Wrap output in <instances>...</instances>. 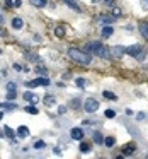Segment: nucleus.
Here are the masks:
<instances>
[{
    "label": "nucleus",
    "mask_w": 148,
    "mask_h": 159,
    "mask_svg": "<svg viewBox=\"0 0 148 159\" xmlns=\"http://www.w3.org/2000/svg\"><path fill=\"white\" fill-rule=\"evenodd\" d=\"M141 51H143V48L140 46V45H131V46L126 48V53L128 55H131V57H138Z\"/></svg>",
    "instance_id": "6"
},
{
    "label": "nucleus",
    "mask_w": 148,
    "mask_h": 159,
    "mask_svg": "<svg viewBox=\"0 0 148 159\" xmlns=\"http://www.w3.org/2000/svg\"><path fill=\"white\" fill-rule=\"evenodd\" d=\"M145 117H147V115H145V113H138V120H143V118H145Z\"/></svg>",
    "instance_id": "37"
},
{
    "label": "nucleus",
    "mask_w": 148,
    "mask_h": 159,
    "mask_svg": "<svg viewBox=\"0 0 148 159\" xmlns=\"http://www.w3.org/2000/svg\"><path fill=\"white\" fill-rule=\"evenodd\" d=\"M14 69H16V70H19V72H21V70H22V67H21V65H19V64H14Z\"/></svg>",
    "instance_id": "40"
},
{
    "label": "nucleus",
    "mask_w": 148,
    "mask_h": 159,
    "mask_svg": "<svg viewBox=\"0 0 148 159\" xmlns=\"http://www.w3.org/2000/svg\"><path fill=\"white\" fill-rule=\"evenodd\" d=\"M36 72H37V74H41V75H46L48 69H46V67H43V65H37V67H36Z\"/></svg>",
    "instance_id": "27"
},
{
    "label": "nucleus",
    "mask_w": 148,
    "mask_h": 159,
    "mask_svg": "<svg viewBox=\"0 0 148 159\" xmlns=\"http://www.w3.org/2000/svg\"><path fill=\"white\" fill-rule=\"evenodd\" d=\"M44 145H46V144L43 142V140H37V142L34 144V147H36V149H43V147H44Z\"/></svg>",
    "instance_id": "31"
},
{
    "label": "nucleus",
    "mask_w": 148,
    "mask_h": 159,
    "mask_svg": "<svg viewBox=\"0 0 148 159\" xmlns=\"http://www.w3.org/2000/svg\"><path fill=\"white\" fill-rule=\"evenodd\" d=\"M75 84L78 86L80 89H84L85 86H87V80H85V79H80V77H78V79H75Z\"/></svg>",
    "instance_id": "23"
},
{
    "label": "nucleus",
    "mask_w": 148,
    "mask_h": 159,
    "mask_svg": "<svg viewBox=\"0 0 148 159\" xmlns=\"http://www.w3.org/2000/svg\"><path fill=\"white\" fill-rule=\"evenodd\" d=\"M141 7L147 11V9H148V0H141Z\"/></svg>",
    "instance_id": "35"
},
{
    "label": "nucleus",
    "mask_w": 148,
    "mask_h": 159,
    "mask_svg": "<svg viewBox=\"0 0 148 159\" xmlns=\"http://www.w3.org/2000/svg\"><path fill=\"white\" fill-rule=\"evenodd\" d=\"M63 2H65V4H67L68 7H72L73 11H80V7L77 5V4H75V0H63Z\"/></svg>",
    "instance_id": "19"
},
{
    "label": "nucleus",
    "mask_w": 148,
    "mask_h": 159,
    "mask_svg": "<svg viewBox=\"0 0 148 159\" xmlns=\"http://www.w3.org/2000/svg\"><path fill=\"white\" fill-rule=\"evenodd\" d=\"M114 21H116V17H114V16H101L99 19H97V22H99V24H106V26L112 24Z\"/></svg>",
    "instance_id": "8"
},
{
    "label": "nucleus",
    "mask_w": 148,
    "mask_h": 159,
    "mask_svg": "<svg viewBox=\"0 0 148 159\" xmlns=\"http://www.w3.org/2000/svg\"><path fill=\"white\" fill-rule=\"evenodd\" d=\"M24 99H26V101H29L31 104H36V103H37V96H34L32 92L26 91V92H24Z\"/></svg>",
    "instance_id": "10"
},
{
    "label": "nucleus",
    "mask_w": 148,
    "mask_h": 159,
    "mask_svg": "<svg viewBox=\"0 0 148 159\" xmlns=\"http://www.w3.org/2000/svg\"><path fill=\"white\" fill-rule=\"evenodd\" d=\"M140 33L145 39H148V22H140Z\"/></svg>",
    "instance_id": "11"
},
{
    "label": "nucleus",
    "mask_w": 148,
    "mask_h": 159,
    "mask_svg": "<svg viewBox=\"0 0 148 159\" xmlns=\"http://www.w3.org/2000/svg\"><path fill=\"white\" fill-rule=\"evenodd\" d=\"M55 34H56L58 38H63L65 36V27L63 26H58L56 29H55Z\"/></svg>",
    "instance_id": "22"
},
{
    "label": "nucleus",
    "mask_w": 148,
    "mask_h": 159,
    "mask_svg": "<svg viewBox=\"0 0 148 159\" xmlns=\"http://www.w3.org/2000/svg\"><path fill=\"white\" fill-rule=\"evenodd\" d=\"M104 144H106L107 147H112V145L116 144V139H114V137H106V140H104Z\"/></svg>",
    "instance_id": "24"
},
{
    "label": "nucleus",
    "mask_w": 148,
    "mask_h": 159,
    "mask_svg": "<svg viewBox=\"0 0 148 159\" xmlns=\"http://www.w3.org/2000/svg\"><path fill=\"white\" fill-rule=\"evenodd\" d=\"M84 108H85V111L87 113H95L97 110H99V101L94 99V98H89V99L85 101Z\"/></svg>",
    "instance_id": "4"
},
{
    "label": "nucleus",
    "mask_w": 148,
    "mask_h": 159,
    "mask_svg": "<svg viewBox=\"0 0 148 159\" xmlns=\"http://www.w3.org/2000/svg\"><path fill=\"white\" fill-rule=\"evenodd\" d=\"M112 16H114V17L121 16V9H117V7H114V9H112Z\"/></svg>",
    "instance_id": "32"
},
{
    "label": "nucleus",
    "mask_w": 148,
    "mask_h": 159,
    "mask_svg": "<svg viewBox=\"0 0 148 159\" xmlns=\"http://www.w3.org/2000/svg\"><path fill=\"white\" fill-rule=\"evenodd\" d=\"M2 135H4V132H2V130H0V137H2Z\"/></svg>",
    "instance_id": "44"
},
{
    "label": "nucleus",
    "mask_w": 148,
    "mask_h": 159,
    "mask_svg": "<svg viewBox=\"0 0 148 159\" xmlns=\"http://www.w3.org/2000/svg\"><path fill=\"white\" fill-rule=\"evenodd\" d=\"M0 36H2V38H4V36H7V33L4 31V29H2V27H0Z\"/></svg>",
    "instance_id": "41"
},
{
    "label": "nucleus",
    "mask_w": 148,
    "mask_h": 159,
    "mask_svg": "<svg viewBox=\"0 0 148 159\" xmlns=\"http://www.w3.org/2000/svg\"><path fill=\"white\" fill-rule=\"evenodd\" d=\"M14 98H16V92H7V99L9 101H12Z\"/></svg>",
    "instance_id": "34"
},
{
    "label": "nucleus",
    "mask_w": 148,
    "mask_h": 159,
    "mask_svg": "<svg viewBox=\"0 0 148 159\" xmlns=\"http://www.w3.org/2000/svg\"><path fill=\"white\" fill-rule=\"evenodd\" d=\"M0 53H2V48H0Z\"/></svg>",
    "instance_id": "46"
},
{
    "label": "nucleus",
    "mask_w": 148,
    "mask_h": 159,
    "mask_svg": "<svg viewBox=\"0 0 148 159\" xmlns=\"http://www.w3.org/2000/svg\"><path fill=\"white\" fill-rule=\"evenodd\" d=\"M22 5V0H14V7H21Z\"/></svg>",
    "instance_id": "36"
},
{
    "label": "nucleus",
    "mask_w": 148,
    "mask_h": 159,
    "mask_svg": "<svg viewBox=\"0 0 148 159\" xmlns=\"http://www.w3.org/2000/svg\"><path fill=\"white\" fill-rule=\"evenodd\" d=\"M4 132H5V135L9 139H14V137H16V132H14L10 127H5V128H4Z\"/></svg>",
    "instance_id": "21"
},
{
    "label": "nucleus",
    "mask_w": 148,
    "mask_h": 159,
    "mask_svg": "<svg viewBox=\"0 0 148 159\" xmlns=\"http://www.w3.org/2000/svg\"><path fill=\"white\" fill-rule=\"evenodd\" d=\"M5 21V17H4V12L0 11V24H2V22Z\"/></svg>",
    "instance_id": "39"
},
{
    "label": "nucleus",
    "mask_w": 148,
    "mask_h": 159,
    "mask_svg": "<svg viewBox=\"0 0 148 159\" xmlns=\"http://www.w3.org/2000/svg\"><path fill=\"white\" fill-rule=\"evenodd\" d=\"M68 57L73 60V62L80 64V65H89L90 62H92V57H90L89 53L82 51V50H78V48H70L68 50Z\"/></svg>",
    "instance_id": "1"
},
{
    "label": "nucleus",
    "mask_w": 148,
    "mask_h": 159,
    "mask_svg": "<svg viewBox=\"0 0 148 159\" xmlns=\"http://www.w3.org/2000/svg\"><path fill=\"white\" fill-rule=\"evenodd\" d=\"M51 82H49V79H46V77H37V79H34V80H29V82H26V86L27 87H39V86H49Z\"/></svg>",
    "instance_id": "3"
},
{
    "label": "nucleus",
    "mask_w": 148,
    "mask_h": 159,
    "mask_svg": "<svg viewBox=\"0 0 148 159\" xmlns=\"http://www.w3.org/2000/svg\"><path fill=\"white\" fill-rule=\"evenodd\" d=\"M16 89H17L16 82H9V84H7V91H9V92H16Z\"/></svg>",
    "instance_id": "26"
},
{
    "label": "nucleus",
    "mask_w": 148,
    "mask_h": 159,
    "mask_svg": "<svg viewBox=\"0 0 148 159\" xmlns=\"http://www.w3.org/2000/svg\"><path fill=\"white\" fill-rule=\"evenodd\" d=\"M17 133H19V137H27L29 135V128L27 127H19V130H17Z\"/></svg>",
    "instance_id": "15"
},
{
    "label": "nucleus",
    "mask_w": 148,
    "mask_h": 159,
    "mask_svg": "<svg viewBox=\"0 0 148 159\" xmlns=\"http://www.w3.org/2000/svg\"><path fill=\"white\" fill-rule=\"evenodd\" d=\"M135 151H136V145H135V144H128V145H124V147H123L124 156H133V154H135Z\"/></svg>",
    "instance_id": "9"
},
{
    "label": "nucleus",
    "mask_w": 148,
    "mask_h": 159,
    "mask_svg": "<svg viewBox=\"0 0 148 159\" xmlns=\"http://www.w3.org/2000/svg\"><path fill=\"white\" fill-rule=\"evenodd\" d=\"M22 26H24V22H22L21 17H14V19H12V27H14V29H21Z\"/></svg>",
    "instance_id": "13"
},
{
    "label": "nucleus",
    "mask_w": 148,
    "mask_h": 159,
    "mask_svg": "<svg viewBox=\"0 0 148 159\" xmlns=\"http://www.w3.org/2000/svg\"><path fill=\"white\" fill-rule=\"evenodd\" d=\"M2 118H4V113H2V111H0V120H2Z\"/></svg>",
    "instance_id": "43"
},
{
    "label": "nucleus",
    "mask_w": 148,
    "mask_h": 159,
    "mask_svg": "<svg viewBox=\"0 0 148 159\" xmlns=\"http://www.w3.org/2000/svg\"><path fill=\"white\" fill-rule=\"evenodd\" d=\"M58 111H60V113H61V115H63V113H65V111H67V110H65V106H60V110H58Z\"/></svg>",
    "instance_id": "42"
},
{
    "label": "nucleus",
    "mask_w": 148,
    "mask_h": 159,
    "mask_svg": "<svg viewBox=\"0 0 148 159\" xmlns=\"http://www.w3.org/2000/svg\"><path fill=\"white\" fill-rule=\"evenodd\" d=\"M34 7H44L46 5V0H29Z\"/></svg>",
    "instance_id": "20"
},
{
    "label": "nucleus",
    "mask_w": 148,
    "mask_h": 159,
    "mask_svg": "<svg viewBox=\"0 0 148 159\" xmlns=\"http://www.w3.org/2000/svg\"><path fill=\"white\" fill-rule=\"evenodd\" d=\"M0 110H17V104L16 103H0Z\"/></svg>",
    "instance_id": "12"
},
{
    "label": "nucleus",
    "mask_w": 148,
    "mask_h": 159,
    "mask_svg": "<svg viewBox=\"0 0 148 159\" xmlns=\"http://www.w3.org/2000/svg\"><path fill=\"white\" fill-rule=\"evenodd\" d=\"M43 101H44V104H46V106H51V104H55V98H53L51 94H46Z\"/></svg>",
    "instance_id": "17"
},
{
    "label": "nucleus",
    "mask_w": 148,
    "mask_h": 159,
    "mask_svg": "<svg viewBox=\"0 0 148 159\" xmlns=\"http://www.w3.org/2000/svg\"><path fill=\"white\" fill-rule=\"evenodd\" d=\"M87 51L89 53H94V55H99V57H102V58H107L109 55H111V50H107L102 43L99 41H90L87 43Z\"/></svg>",
    "instance_id": "2"
},
{
    "label": "nucleus",
    "mask_w": 148,
    "mask_h": 159,
    "mask_svg": "<svg viewBox=\"0 0 148 159\" xmlns=\"http://www.w3.org/2000/svg\"><path fill=\"white\" fill-rule=\"evenodd\" d=\"M104 98L109 101H116L117 99V96L114 94V92H111V91H104Z\"/></svg>",
    "instance_id": "16"
},
{
    "label": "nucleus",
    "mask_w": 148,
    "mask_h": 159,
    "mask_svg": "<svg viewBox=\"0 0 148 159\" xmlns=\"http://www.w3.org/2000/svg\"><path fill=\"white\" fill-rule=\"evenodd\" d=\"M27 60H31V62H39V58H37V55H34V53H26Z\"/></svg>",
    "instance_id": "29"
},
{
    "label": "nucleus",
    "mask_w": 148,
    "mask_h": 159,
    "mask_svg": "<svg viewBox=\"0 0 148 159\" xmlns=\"http://www.w3.org/2000/svg\"><path fill=\"white\" fill-rule=\"evenodd\" d=\"M104 115H106V118H114L116 117V111H114V110H106Z\"/></svg>",
    "instance_id": "30"
},
{
    "label": "nucleus",
    "mask_w": 148,
    "mask_h": 159,
    "mask_svg": "<svg viewBox=\"0 0 148 159\" xmlns=\"http://www.w3.org/2000/svg\"><path fill=\"white\" fill-rule=\"evenodd\" d=\"M5 5L7 7H12V5H14V2H12V0H5Z\"/></svg>",
    "instance_id": "38"
},
{
    "label": "nucleus",
    "mask_w": 148,
    "mask_h": 159,
    "mask_svg": "<svg viewBox=\"0 0 148 159\" xmlns=\"http://www.w3.org/2000/svg\"><path fill=\"white\" fill-rule=\"evenodd\" d=\"M26 111L29 113V115H37V113H39V111L36 110V108H34V104H31V106H26Z\"/></svg>",
    "instance_id": "25"
},
{
    "label": "nucleus",
    "mask_w": 148,
    "mask_h": 159,
    "mask_svg": "<svg viewBox=\"0 0 148 159\" xmlns=\"http://www.w3.org/2000/svg\"><path fill=\"white\" fill-rule=\"evenodd\" d=\"M70 135H72V139H73V140H80V139H84V130H82V128H78V127H75V128H72Z\"/></svg>",
    "instance_id": "7"
},
{
    "label": "nucleus",
    "mask_w": 148,
    "mask_h": 159,
    "mask_svg": "<svg viewBox=\"0 0 148 159\" xmlns=\"http://www.w3.org/2000/svg\"><path fill=\"white\" fill-rule=\"evenodd\" d=\"M94 142L95 144H104V137L99 132H94Z\"/></svg>",
    "instance_id": "18"
},
{
    "label": "nucleus",
    "mask_w": 148,
    "mask_h": 159,
    "mask_svg": "<svg viewBox=\"0 0 148 159\" xmlns=\"http://www.w3.org/2000/svg\"><path fill=\"white\" fill-rule=\"evenodd\" d=\"M124 53H126V48L121 46V45H116V46L111 48V57H114V58H121Z\"/></svg>",
    "instance_id": "5"
},
{
    "label": "nucleus",
    "mask_w": 148,
    "mask_h": 159,
    "mask_svg": "<svg viewBox=\"0 0 148 159\" xmlns=\"http://www.w3.org/2000/svg\"><path fill=\"white\" fill-rule=\"evenodd\" d=\"M145 57H147V53H145V50H143L141 53H140V55H138L136 57V60H140V62H143V60H145Z\"/></svg>",
    "instance_id": "33"
},
{
    "label": "nucleus",
    "mask_w": 148,
    "mask_h": 159,
    "mask_svg": "<svg viewBox=\"0 0 148 159\" xmlns=\"http://www.w3.org/2000/svg\"><path fill=\"white\" fill-rule=\"evenodd\" d=\"M80 151H82V152H89V151H90V145L87 142H82V144H80Z\"/></svg>",
    "instance_id": "28"
},
{
    "label": "nucleus",
    "mask_w": 148,
    "mask_h": 159,
    "mask_svg": "<svg viewBox=\"0 0 148 159\" xmlns=\"http://www.w3.org/2000/svg\"><path fill=\"white\" fill-rule=\"evenodd\" d=\"M106 2H107V4H111V2H112V0H106Z\"/></svg>",
    "instance_id": "45"
},
{
    "label": "nucleus",
    "mask_w": 148,
    "mask_h": 159,
    "mask_svg": "<svg viewBox=\"0 0 148 159\" xmlns=\"http://www.w3.org/2000/svg\"><path fill=\"white\" fill-rule=\"evenodd\" d=\"M112 34V27H111V24H109V26H104L102 27V36L104 38H109Z\"/></svg>",
    "instance_id": "14"
}]
</instances>
